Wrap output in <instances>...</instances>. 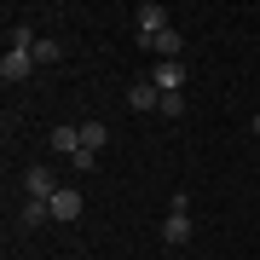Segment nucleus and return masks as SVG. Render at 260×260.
<instances>
[{"instance_id":"423d86ee","label":"nucleus","mask_w":260,"mask_h":260,"mask_svg":"<svg viewBox=\"0 0 260 260\" xmlns=\"http://www.w3.org/2000/svg\"><path fill=\"white\" fill-rule=\"evenodd\" d=\"M127 104H133V110H162L156 81H133V87H127Z\"/></svg>"},{"instance_id":"39448f33","label":"nucleus","mask_w":260,"mask_h":260,"mask_svg":"<svg viewBox=\"0 0 260 260\" xmlns=\"http://www.w3.org/2000/svg\"><path fill=\"white\" fill-rule=\"evenodd\" d=\"M47 208H52V220H81V208H87V197L64 185V191H58V197H52V203H47Z\"/></svg>"},{"instance_id":"ddd939ff","label":"nucleus","mask_w":260,"mask_h":260,"mask_svg":"<svg viewBox=\"0 0 260 260\" xmlns=\"http://www.w3.org/2000/svg\"><path fill=\"white\" fill-rule=\"evenodd\" d=\"M29 58H35V64H58L64 47H58V41H35V52H29Z\"/></svg>"},{"instance_id":"0eeeda50","label":"nucleus","mask_w":260,"mask_h":260,"mask_svg":"<svg viewBox=\"0 0 260 260\" xmlns=\"http://www.w3.org/2000/svg\"><path fill=\"white\" fill-rule=\"evenodd\" d=\"M150 81H156V93H179L185 70H179V64H156V70H150Z\"/></svg>"},{"instance_id":"9d476101","label":"nucleus","mask_w":260,"mask_h":260,"mask_svg":"<svg viewBox=\"0 0 260 260\" xmlns=\"http://www.w3.org/2000/svg\"><path fill=\"white\" fill-rule=\"evenodd\" d=\"M104 139H110V133H104V121H81V150H87V156H99Z\"/></svg>"},{"instance_id":"9b49d317","label":"nucleus","mask_w":260,"mask_h":260,"mask_svg":"<svg viewBox=\"0 0 260 260\" xmlns=\"http://www.w3.org/2000/svg\"><path fill=\"white\" fill-rule=\"evenodd\" d=\"M6 52H35V35H29V23H6Z\"/></svg>"},{"instance_id":"4468645a","label":"nucleus","mask_w":260,"mask_h":260,"mask_svg":"<svg viewBox=\"0 0 260 260\" xmlns=\"http://www.w3.org/2000/svg\"><path fill=\"white\" fill-rule=\"evenodd\" d=\"M156 116H185V99H179V93H162V110Z\"/></svg>"},{"instance_id":"1a4fd4ad","label":"nucleus","mask_w":260,"mask_h":260,"mask_svg":"<svg viewBox=\"0 0 260 260\" xmlns=\"http://www.w3.org/2000/svg\"><path fill=\"white\" fill-rule=\"evenodd\" d=\"M150 47H156V58H162V64H174V58H179V47H185V41H179V29H162V35L150 41Z\"/></svg>"},{"instance_id":"dca6fc26","label":"nucleus","mask_w":260,"mask_h":260,"mask_svg":"<svg viewBox=\"0 0 260 260\" xmlns=\"http://www.w3.org/2000/svg\"><path fill=\"white\" fill-rule=\"evenodd\" d=\"M197 260H214V254H197Z\"/></svg>"},{"instance_id":"f03ea898","label":"nucleus","mask_w":260,"mask_h":260,"mask_svg":"<svg viewBox=\"0 0 260 260\" xmlns=\"http://www.w3.org/2000/svg\"><path fill=\"white\" fill-rule=\"evenodd\" d=\"M133 18H139V41H145V47L162 35V29H174V23H168V6H156V0H145V6L133 12Z\"/></svg>"},{"instance_id":"f8f14e48","label":"nucleus","mask_w":260,"mask_h":260,"mask_svg":"<svg viewBox=\"0 0 260 260\" xmlns=\"http://www.w3.org/2000/svg\"><path fill=\"white\" fill-rule=\"evenodd\" d=\"M41 220H52V208H47V203H23V208H18V225H23V232H35Z\"/></svg>"},{"instance_id":"f257e3e1","label":"nucleus","mask_w":260,"mask_h":260,"mask_svg":"<svg viewBox=\"0 0 260 260\" xmlns=\"http://www.w3.org/2000/svg\"><path fill=\"white\" fill-rule=\"evenodd\" d=\"M23 191H29V203H52V197L64 191V185L52 179V168H47V162H35V168L23 174Z\"/></svg>"},{"instance_id":"20e7f679","label":"nucleus","mask_w":260,"mask_h":260,"mask_svg":"<svg viewBox=\"0 0 260 260\" xmlns=\"http://www.w3.org/2000/svg\"><path fill=\"white\" fill-rule=\"evenodd\" d=\"M29 70H35V58H29V52H6V58H0V81H6V87L29 81Z\"/></svg>"},{"instance_id":"6e6552de","label":"nucleus","mask_w":260,"mask_h":260,"mask_svg":"<svg viewBox=\"0 0 260 260\" xmlns=\"http://www.w3.org/2000/svg\"><path fill=\"white\" fill-rule=\"evenodd\" d=\"M52 150L58 156H75V150H81V127H64V121H58L52 127Z\"/></svg>"},{"instance_id":"2eb2a0df","label":"nucleus","mask_w":260,"mask_h":260,"mask_svg":"<svg viewBox=\"0 0 260 260\" xmlns=\"http://www.w3.org/2000/svg\"><path fill=\"white\" fill-rule=\"evenodd\" d=\"M254 133H260V116H254Z\"/></svg>"},{"instance_id":"7ed1b4c3","label":"nucleus","mask_w":260,"mask_h":260,"mask_svg":"<svg viewBox=\"0 0 260 260\" xmlns=\"http://www.w3.org/2000/svg\"><path fill=\"white\" fill-rule=\"evenodd\" d=\"M191 237H197L191 232V214H168V220H162V243H168V249H185Z\"/></svg>"}]
</instances>
